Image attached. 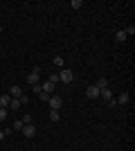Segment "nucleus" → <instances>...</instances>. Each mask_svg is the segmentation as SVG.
Segmentation results:
<instances>
[{"label": "nucleus", "mask_w": 135, "mask_h": 151, "mask_svg": "<svg viewBox=\"0 0 135 151\" xmlns=\"http://www.w3.org/2000/svg\"><path fill=\"white\" fill-rule=\"evenodd\" d=\"M20 122H23V124H32V115H23V120H20Z\"/></svg>", "instance_id": "nucleus-18"}, {"label": "nucleus", "mask_w": 135, "mask_h": 151, "mask_svg": "<svg viewBox=\"0 0 135 151\" xmlns=\"http://www.w3.org/2000/svg\"><path fill=\"white\" fill-rule=\"evenodd\" d=\"M95 86H97L99 90H106V88H108V79H104V77H101V79H97Z\"/></svg>", "instance_id": "nucleus-11"}, {"label": "nucleus", "mask_w": 135, "mask_h": 151, "mask_svg": "<svg viewBox=\"0 0 135 151\" xmlns=\"http://www.w3.org/2000/svg\"><path fill=\"white\" fill-rule=\"evenodd\" d=\"M20 131H23V135H25V138H34V135H36V126H34V124H23V129H20Z\"/></svg>", "instance_id": "nucleus-2"}, {"label": "nucleus", "mask_w": 135, "mask_h": 151, "mask_svg": "<svg viewBox=\"0 0 135 151\" xmlns=\"http://www.w3.org/2000/svg\"><path fill=\"white\" fill-rule=\"evenodd\" d=\"M70 7H74V9H81V7H84V0H72Z\"/></svg>", "instance_id": "nucleus-16"}, {"label": "nucleus", "mask_w": 135, "mask_h": 151, "mask_svg": "<svg viewBox=\"0 0 135 151\" xmlns=\"http://www.w3.org/2000/svg\"><path fill=\"white\" fill-rule=\"evenodd\" d=\"M0 34H2V23H0Z\"/></svg>", "instance_id": "nucleus-23"}, {"label": "nucleus", "mask_w": 135, "mask_h": 151, "mask_svg": "<svg viewBox=\"0 0 135 151\" xmlns=\"http://www.w3.org/2000/svg\"><path fill=\"white\" fill-rule=\"evenodd\" d=\"M47 104H50L52 111H59V108L63 106V99H61V97H50V99H47Z\"/></svg>", "instance_id": "nucleus-3"}, {"label": "nucleus", "mask_w": 135, "mask_h": 151, "mask_svg": "<svg viewBox=\"0 0 135 151\" xmlns=\"http://www.w3.org/2000/svg\"><path fill=\"white\" fill-rule=\"evenodd\" d=\"M126 38H129V36H126V32H124V29L115 32V41H117V43H126Z\"/></svg>", "instance_id": "nucleus-8"}, {"label": "nucleus", "mask_w": 135, "mask_h": 151, "mask_svg": "<svg viewBox=\"0 0 135 151\" xmlns=\"http://www.w3.org/2000/svg\"><path fill=\"white\" fill-rule=\"evenodd\" d=\"M72 79H74V72H72L70 68H63L61 72H59V81H63V83H70Z\"/></svg>", "instance_id": "nucleus-1"}, {"label": "nucleus", "mask_w": 135, "mask_h": 151, "mask_svg": "<svg viewBox=\"0 0 135 151\" xmlns=\"http://www.w3.org/2000/svg\"><path fill=\"white\" fill-rule=\"evenodd\" d=\"M124 32H126V36H133V34H135V25H129Z\"/></svg>", "instance_id": "nucleus-17"}, {"label": "nucleus", "mask_w": 135, "mask_h": 151, "mask_svg": "<svg viewBox=\"0 0 135 151\" xmlns=\"http://www.w3.org/2000/svg\"><path fill=\"white\" fill-rule=\"evenodd\" d=\"M99 93H101V90L97 88V86H88V88H86V97H90V99H97Z\"/></svg>", "instance_id": "nucleus-4"}, {"label": "nucleus", "mask_w": 135, "mask_h": 151, "mask_svg": "<svg viewBox=\"0 0 135 151\" xmlns=\"http://www.w3.org/2000/svg\"><path fill=\"white\" fill-rule=\"evenodd\" d=\"M59 117H61V115H59V111H52V108H50V120H52V122H59Z\"/></svg>", "instance_id": "nucleus-15"}, {"label": "nucleus", "mask_w": 135, "mask_h": 151, "mask_svg": "<svg viewBox=\"0 0 135 151\" xmlns=\"http://www.w3.org/2000/svg\"><path fill=\"white\" fill-rule=\"evenodd\" d=\"M129 99H131V97H129V93H122V95H119V97H117V104H129Z\"/></svg>", "instance_id": "nucleus-12"}, {"label": "nucleus", "mask_w": 135, "mask_h": 151, "mask_svg": "<svg viewBox=\"0 0 135 151\" xmlns=\"http://www.w3.org/2000/svg\"><path fill=\"white\" fill-rule=\"evenodd\" d=\"M7 108H11V111H18V108H20V99H14V97H11V101H9V106H7Z\"/></svg>", "instance_id": "nucleus-14"}, {"label": "nucleus", "mask_w": 135, "mask_h": 151, "mask_svg": "<svg viewBox=\"0 0 135 151\" xmlns=\"http://www.w3.org/2000/svg\"><path fill=\"white\" fill-rule=\"evenodd\" d=\"M99 97H104L106 101H113V93H110L108 88H106V90H101V93H99Z\"/></svg>", "instance_id": "nucleus-13"}, {"label": "nucleus", "mask_w": 135, "mask_h": 151, "mask_svg": "<svg viewBox=\"0 0 135 151\" xmlns=\"http://www.w3.org/2000/svg\"><path fill=\"white\" fill-rule=\"evenodd\" d=\"M9 95H11L14 99H20V97H23V88H20V86H11V90H9Z\"/></svg>", "instance_id": "nucleus-6"}, {"label": "nucleus", "mask_w": 135, "mask_h": 151, "mask_svg": "<svg viewBox=\"0 0 135 151\" xmlns=\"http://www.w3.org/2000/svg\"><path fill=\"white\" fill-rule=\"evenodd\" d=\"M9 101H11V95H2V97H0V108H7Z\"/></svg>", "instance_id": "nucleus-10"}, {"label": "nucleus", "mask_w": 135, "mask_h": 151, "mask_svg": "<svg viewBox=\"0 0 135 151\" xmlns=\"http://www.w3.org/2000/svg\"><path fill=\"white\" fill-rule=\"evenodd\" d=\"M14 129H16V131H20V129H23V122L16 120V122H14Z\"/></svg>", "instance_id": "nucleus-21"}, {"label": "nucleus", "mask_w": 135, "mask_h": 151, "mask_svg": "<svg viewBox=\"0 0 135 151\" xmlns=\"http://www.w3.org/2000/svg\"><path fill=\"white\" fill-rule=\"evenodd\" d=\"M39 95H41V99H43V101H47V99H50V97H52V95H47V93H43V90H41V93H39Z\"/></svg>", "instance_id": "nucleus-22"}, {"label": "nucleus", "mask_w": 135, "mask_h": 151, "mask_svg": "<svg viewBox=\"0 0 135 151\" xmlns=\"http://www.w3.org/2000/svg\"><path fill=\"white\" fill-rule=\"evenodd\" d=\"M52 63H54V65H56L59 70H63V65H65V59H63V57H54V59H52Z\"/></svg>", "instance_id": "nucleus-9"}, {"label": "nucleus", "mask_w": 135, "mask_h": 151, "mask_svg": "<svg viewBox=\"0 0 135 151\" xmlns=\"http://www.w3.org/2000/svg\"><path fill=\"white\" fill-rule=\"evenodd\" d=\"M9 133H11V129H5V131L0 129V140H5V135H9Z\"/></svg>", "instance_id": "nucleus-20"}, {"label": "nucleus", "mask_w": 135, "mask_h": 151, "mask_svg": "<svg viewBox=\"0 0 135 151\" xmlns=\"http://www.w3.org/2000/svg\"><path fill=\"white\" fill-rule=\"evenodd\" d=\"M27 83L39 86V83H41V75H39V72H29V77H27Z\"/></svg>", "instance_id": "nucleus-5"}, {"label": "nucleus", "mask_w": 135, "mask_h": 151, "mask_svg": "<svg viewBox=\"0 0 135 151\" xmlns=\"http://www.w3.org/2000/svg\"><path fill=\"white\" fill-rule=\"evenodd\" d=\"M41 90H43V93H47V95H52V90H54V83H52L50 79H47V81H43V83H41Z\"/></svg>", "instance_id": "nucleus-7"}, {"label": "nucleus", "mask_w": 135, "mask_h": 151, "mask_svg": "<svg viewBox=\"0 0 135 151\" xmlns=\"http://www.w3.org/2000/svg\"><path fill=\"white\" fill-rule=\"evenodd\" d=\"M7 120V108H0V122Z\"/></svg>", "instance_id": "nucleus-19"}]
</instances>
